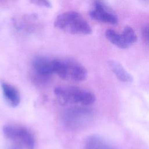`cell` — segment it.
<instances>
[{
    "label": "cell",
    "mask_w": 149,
    "mask_h": 149,
    "mask_svg": "<svg viewBox=\"0 0 149 149\" xmlns=\"http://www.w3.org/2000/svg\"><path fill=\"white\" fill-rule=\"evenodd\" d=\"M55 26L59 30L72 34H89L92 29L89 23L78 12L73 10L65 12L57 16Z\"/></svg>",
    "instance_id": "1"
},
{
    "label": "cell",
    "mask_w": 149,
    "mask_h": 149,
    "mask_svg": "<svg viewBox=\"0 0 149 149\" xmlns=\"http://www.w3.org/2000/svg\"><path fill=\"white\" fill-rule=\"evenodd\" d=\"M54 94L58 102L62 105L87 106L93 104L95 101L93 93L77 87H58L54 90Z\"/></svg>",
    "instance_id": "2"
},
{
    "label": "cell",
    "mask_w": 149,
    "mask_h": 149,
    "mask_svg": "<svg viewBox=\"0 0 149 149\" xmlns=\"http://www.w3.org/2000/svg\"><path fill=\"white\" fill-rule=\"evenodd\" d=\"M54 73L73 81H82L87 76V69L81 63L69 59H54Z\"/></svg>",
    "instance_id": "3"
},
{
    "label": "cell",
    "mask_w": 149,
    "mask_h": 149,
    "mask_svg": "<svg viewBox=\"0 0 149 149\" xmlns=\"http://www.w3.org/2000/svg\"><path fill=\"white\" fill-rule=\"evenodd\" d=\"M93 112L84 107H73L66 110L62 115L63 124L72 130H79L85 127L91 120Z\"/></svg>",
    "instance_id": "4"
},
{
    "label": "cell",
    "mask_w": 149,
    "mask_h": 149,
    "mask_svg": "<svg viewBox=\"0 0 149 149\" xmlns=\"http://www.w3.org/2000/svg\"><path fill=\"white\" fill-rule=\"evenodd\" d=\"M3 133L12 143L17 144L23 149L34 148V137L24 127L14 125H6L3 127Z\"/></svg>",
    "instance_id": "5"
},
{
    "label": "cell",
    "mask_w": 149,
    "mask_h": 149,
    "mask_svg": "<svg viewBox=\"0 0 149 149\" xmlns=\"http://www.w3.org/2000/svg\"><path fill=\"white\" fill-rule=\"evenodd\" d=\"M90 15L93 19L112 24L118 23V17L112 10L102 1H95L94 8L90 12Z\"/></svg>",
    "instance_id": "6"
},
{
    "label": "cell",
    "mask_w": 149,
    "mask_h": 149,
    "mask_svg": "<svg viewBox=\"0 0 149 149\" xmlns=\"http://www.w3.org/2000/svg\"><path fill=\"white\" fill-rule=\"evenodd\" d=\"M32 65L36 73L41 77H48L54 74V59L37 56L33 59Z\"/></svg>",
    "instance_id": "7"
},
{
    "label": "cell",
    "mask_w": 149,
    "mask_h": 149,
    "mask_svg": "<svg viewBox=\"0 0 149 149\" xmlns=\"http://www.w3.org/2000/svg\"><path fill=\"white\" fill-rule=\"evenodd\" d=\"M1 86L7 102L13 107L18 106L20 102V95L18 90L13 85L5 81H1Z\"/></svg>",
    "instance_id": "8"
},
{
    "label": "cell",
    "mask_w": 149,
    "mask_h": 149,
    "mask_svg": "<svg viewBox=\"0 0 149 149\" xmlns=\"http://www.w3.org/2000/svg\"><path fill=\"white\" fill-rule=\"evenodd\" d=\"M84 149H114L101 137L93 135L88 137L84 143Z\"/></svg>",
    "instance_id": "9"
},
{
    "label": "cell",
    "mask_w": 149,
    "mask_h": 149,
    "mask_svg": "<svg viewBox=\"0 0 149 149\" xmlns=\"http://www.w3.org/2000/svg\"><path fill=\"white\" fill-rule=\"evenodd\" d=\"M108 64L112 71L120 81L125 83L132 82L133 81L132 75L123 67L120 63L117 61L111 60L109 61Z\"/></svg>",
    "instance_id": "10"
},
{
    "label": "cell",
    "mask_w": 149,
    "mask_h": 149,
    "mask_svg": "<svg viewBox=\"0 0 149 149\" xmlns=\"http://www.w3.org/2000/svg\"><path fill=\"white\" fill-rule=\"evenodd\" d=\"M105 36L111 43L116 47L122 49H126L128 48L123 39L122 34H118L113 30H107L105 32Z\"/></svg>",
    "instance_id": "11"
},
{
    "label": "cell",
    "mask_w": 149,
    "mask_h": 149,
    "mask_svg": "<svg viewBox=\"0 0 149 149\" xmlns=\"http://www.w3.org/2000/svg\"><path fill=\"white\" fill-rule=\"evenodd\" d=\"M121 34L125 44L128 47L137 41V36L134 31L129 26L126 27Z\"/></svg>",
    "instance_id": "12"
},
{
    "label": "cell",
    "mask_w": 149,
    "mask_h": 149,
    "mask_svg": "<svg viewBox=\"0 0 149 149\" xmlns=\"http://www.w3.org/2000/svg\"><path fill=\"white\" fill-rule=\"evenodd\" d=\"M31 3H33L34 4H36V5H38L39 6L41 7H45V8H51V3L50 2L47 1H31Z\"/></svg>",
    "instance_id": "13"
},
{
    "label": "cell",
    "mask_w": 149,
    "mask_h": 149,
    "mask_svg": "<svg viewBox=\"0 0 149 149\" xmlns=\"http://www.w3.org/2000/svg\"><path fill=\"white\" fill-rule=\"evenodd\" d=\"M143 33L145 39L149 42V25L144 29Z\"/></svg>",
    "instance_id": "14"
},
{
    "label": "cell",
    "mask_w": 149,
    "mask_h": 149,
    "mask_svg": "<svg viewBox=\"0 0 149 149\" xmlns=\"http://www.w3.org/2000/svg\"><path fill=\"white\" fill-rule=\"evenodd\" d=\"M7 149H23L22 147L19 146L17 144H14V143H12L11 144L9 145L7 147Z\"/></svg>",
    "instance_id": "15"
}]
</instances>
